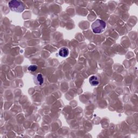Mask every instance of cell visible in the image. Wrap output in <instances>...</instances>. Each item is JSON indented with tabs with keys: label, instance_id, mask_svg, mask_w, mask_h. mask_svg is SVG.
Returning <instances> with one entry per match:
<instances>
[{
	"label": "cell",
	"instance_id": "obj_1",
	"mask_svg": "<svg viewBox=\"0 0 138 138\" xmlns=\"http://www.w3.org/2000/svg\"><path fill=\"white\" fill-rule=\"evenodd\" d=\"M106 24L104 21L101 20H97L92 24L91 28L94 34H101L105 29Z\"/></svg>",
	"mask_w": 138,
	"mask_h": 138
},
{
	"label": "cell",
	"instance_id": "obj_2",
	"mask_svg": "<svg viewBox=\"0 0 138 138\" xmlns=\"http://www.w3.org/2000/svg\"><path fill=\"white\" fill-rule=\"evenodd\" d=\"M9 7L13 12L16 13L22 12L24 9V5L22 2L13 0L8 3Z\"/></svg>",
	"mask_w": 138,
	"mask_h": 138
},
{
	"label": "cell",
	"instance_id": "obj_3",
	"mask_svg": "<svg viewBox=\"0 0 138 138\" xmlns=\"http://www.w3.org/2000/svg\"><path fill=\"white\" fill-rule=\"evenodd\" d=\"M69 54V50L66 48H63L60 49L59 51V55L62 57H66Z\"/></svg>",
	"mask_w": 138,
	"mask_h": 138
},
{
	"label": "cell",
	"instance_id": "obj_4",
	"mask_svg": "<svg viewBox=\"0 0 138 138\" xmlns=\"http://www.w3.org/2000/svg\"><path fill=\"white\" fill-rule=\"evenodd\" d=\"M89 82L91 85L96 86L99 84V81L97 77L95 76H91L89 79Z\"/></svg>",
	"mask_w": 138,
	"mask_h": 138
},
{
	"label": "cell",
	"instance_id": "obj_5",
	"mask_svg": "<svg viewBox=\"0 0 138 138\" xmlns=\"http://www.w3.org/2000/svg\"><path fill=\"white\" fill-rule=\"evenodd\" d=\"M37 80L38 82H39V84L42 85L43 83V76H42V74H38V75L37 76Z\"/></svg>",
	"mask_w": 138,
	"mask_h": 138
},
{
	"label": "cell",
	"instance_id": "obj_6",
	"mask_svg": "<svg viewBox=\"0 0 138 138\" xmlns=\"http://www.w3.org/2000/svg\"><path fill=\"white\" fill-rule=\"evenodd\" d=\"M37 69V66L36 65H30V66H29V68H28V70L29 71H35Z\"/></svg>",
	"mask_w": 138,
	"mask_h": 138
}]
</instances>
